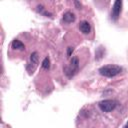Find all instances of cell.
Masks as SVG:
<instances>
[{"instance_id": "cell-1", "label": "cell", "mask_w": 128, "mask_h": 128, "mask_svg": "<svg viewBox=\"0 0 128 128\" xmlns=\"http://www.w3.org/2000/svg\"><path fill=\"white\" fill-rule=\"evenodd\" d=\"M121 71H122V68L120 66L113 65V64L105 65V66H102L101 68H99V73L105 77H114V76L118 75Z\"/></svg>"}, {"instance_id": "cell-2", "label": "cell", "mask_w": 128, "mask_h": 128, "mask_svg": "<svg viewBox=\"0 0 128 128\" xmlns=\"http://www.w3.org/2000/svg\"><path fill=\"white\" fill-rule=\"evenodd\" d=\"M78 69H79V60L77 57H73L72 60L70 61V64L64 68V72L70 78L77 73Z\"/></svg>"}, {"instance_id": "cell-3", "label": "cell", "mask_w": 128, "mask_h": 128, "mask_svg": "<svg viewBox=\"0 0 128 128\" xmlns=\"http://www.w3.org/2000/svg\"><path fill=\"white\" fill-rule=\"evenodd\" d=\"M99 108L103 111V112H110L112 110L115 109L116 107V101L115 100H111V99H106L103 100L101 102H99Z\"/></svg>"}, {"instance_id": "cell-4", "label": "cell", "mask_w": 128, "mask_h": 128, "mask_svg": "<svg viewBox=\"0 0 128 128\" xmlns=\"http://www.w3.org/2000/svg\"><path fill=\"white\" fill-rule=\"evenodd\" d=\"M121 7H122V1L117 0V1L114 2L112 12H111V19L113 21H116L119 18V15H120V12H121Z\"/></svg>"}, {"instance_id": "cell-5", "label": "cell", "mask_w": 128, "mask_h": 128, "mask_svg": "<svg viewBox=\"0 0 128 128\" xmlns=\"http://www.w3.org/2000/svg\"><path fill=\"white\" fill-rule=\"evenodd\" d=\"M79 29H80V31H81L83 34H88V33H90V31H91V26H90L89 22H87V21H82V22L80 23V25H79Z\"/></svg>"}, {"instance_id": "cell-6", "label": "cell", "mask_w": 128, "mask_h": 128, "mask_svg": "<svg viewBox=\"0 0 128 128\" xmlns=\"http://www.w3.org/2000/svg\"><path fill=\"white\" fill-rule=\"evenodd\" d=\"M75 19H76V17H75V15H74V13H72V12H70V11L64 13V15H63V20H64V22H66V23H72V22L75 21Z\"/></svg>"}, {"instance_id": "cell-7", "label": "cell", "mask_w": 128, "mask_h": 128, "mask_svg": "<svg viewBox=\"0 0 128 128\" xmlns=\"http://www.w3.org/2000/svg\"><path fill=\"white\" fill-rule=\"evenodd\" d=\"M12 48L15 49V50H24L25 49V45L18 39H15L13 40L12 42Z\"/></svg>"}, {"instance_id": "cell-8", "label": "cell", "mask_w": 128, "mask_h": 128, "mask_svg": "<svg viewBox=\"0 0 128 128\" xmlns=\"http://www.w3.org/2000/svg\"><path fill=\"white\" fill-rule=\"evenodd\" d=\"M38 63V53L37 52H33L30 55V64H33L34 67L37 65Z\"/></svg>"}, {"instance_id": "cell-9", "label": "cell", "mask_w": 128, "mask_h": 128, "mask_svg": "<svg viewBox=\"0 0 128 128\" xmlns=\"http://www.w3.org/2000/svg\"><path fill=\"white\" fill-rule=\"evenodd\" d=\"M95 55H96V59L99 60L102 58V56L104 55V50H103V47H99L97 49V51L95 52Z\"/></svg>"}, {"instance_id": "cell-10", "label": "cell", "mask_w": 128, "mask_h": 128, "mask_svg": "<svg viewBox=\"0 0 128 128\" xmlns=\"http://www.w3.org/2000/svg\"><path fill=\"white\" fill-rule=\"evenodd\" d=\"M42 68H44V69H46V70H48V69L50 68V60H49L48 57H45V58H44V60H43V62H42Z\"/></svg>"}, {"instance_id": "cell-11", "label": "cell", "mask_w": 128, "mask_h": 128, "mask_svg": "<svg viewBox=\"0 0 128 128\" xmlns=\"http://www.w3.org/2000/svg\"><path fill=\"white\" fill-rule=\"evenodd\" d=\"M72 52H73V47H68V48H67V56L69 57Z\"/></svg>"}, {"instance_id": "cell-12", "label": "cell", "mask_w": 128, "mask_h": 128, "mask_svg": "<svg viewBox=\"0 0 128 128\" xmlns=\"http://www.w3.org/2000/svg\"><path fill=\"white\" fill-rule=\"evenodd\" d=\"M75 5L78 7V9H80V7H81V4H80L78 1H76V2H75Z\"/></svg>"}, {"instance_id": "cell-13", "label": "cell", "mask_w": 128, "mask_h": 128, "mask_svg": "<svg viewBox=\"0 0 128 128\" xmlns=\"http://www.w3.org/2000/svg\"><path fill=\"white\" fill-rule=\"evenodd\" d=\"M124 128H128V123H127V124H126V126H125V127H124Z\"/></svg>"}]
</instances>
